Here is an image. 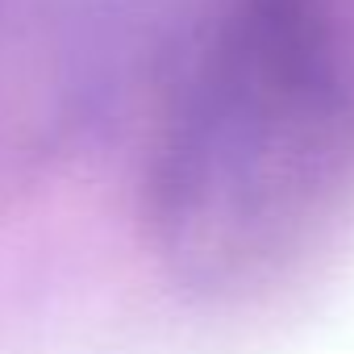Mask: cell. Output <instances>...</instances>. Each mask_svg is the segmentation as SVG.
I'll return each mask as SVG.
<instances>
[{"instance_id": "1", "label": "cell", "mask_w": 354, "mask_h": 354, "mask_svg": "<svg viewBox=\"0 0 354 354\" xmlns=\"http://www.w3.org/2000/svg\"><path fill=\"white\" fill-rule=\"evenodd\" d=\"M354 188V17L346 0H221L162 88L146 221L192 288L283 271Z\"/></svg>"}]
</instances>
